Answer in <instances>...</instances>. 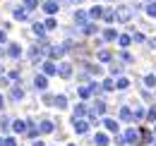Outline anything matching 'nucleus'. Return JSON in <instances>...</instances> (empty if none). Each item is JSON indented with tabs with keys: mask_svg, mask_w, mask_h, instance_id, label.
Returning <instances> with one entry per match:
<instances>
[{
	"mask_svg": "<svg viewBox=\"0 0 156 146\" xmlns=\"http://www.w3.org/2000/svg\"><path fill=\"white\" fill-rule=\"evenodd\" d=\"M7 125H10V120H7V117H0V127L7 129Z\"/></svg>",
	"mask_w": 156,
	"mask_h": 146,
	"instance_id": "nucleus-36",
	"label": "nucleus"
},
{
	"mask_svg": "<svg viewBox=\"0 0 156 146\" xmlns=\"http://www.w3.org/2000/svg\"><path fill=\"white\" fill-rule=\"evenodd\" d=\"M118 41H120V46H130V41H132V38H130V36H120Z\"/></svg>",
	"mask_w": 156,
	"mask_h": 146,
	"instance_id": "nucleus-30",
	"label": "nucleus"
},
{
	"mask_svg": "<svg viewBox=\"0 0 156 146\" xmlns=\"http://www.w3.org/2000/svg\"><path fill=\"white\" fill-rule=\"evenodd\" d=\"M60 77H65V79H67V77H72V67H70L67 62H62V65H60Z\"/></svg>",
	"mask_w": 156,
	"mask_h": 146,
	"instance_id": "nucleus-10",
	"label": "nucleus"
},
{
	"mask_svg": "<svg viewBox=\"0 0 156 146\" xmlns=\"http://www.w3.org/2000/svg\"><path fill=\"white\" fill-rule=\"evenodd\" d=\"M22 2H24V7H27V10H34V7L39 5V0H22Z\"/></svg>",
	"mask_w": 156,
	"mask_h": 146,
	"instance_id": "nucleus-22",
	"label": "nucleus"
},
{
	"mask_svg": "<svg viewBox=\"0 0 156 146\" xmlns=\"http://www.w3.org/2000/svg\"><path fill=\"white\" fill-rule=\"evenodd\" d=\"M34 86H36V91H43V89H46V74H36Z\"/></svg>",
	"mask_w": 156,
	"mask_h": 146,
	"instance_id": "nucleus-2",
	"label": "nucleus"
},
{
	"mask_svg": "<svg viewBox=\"0 0 156 146\" xmlns=\"http://www.w3.org/2000/svg\"><path fill=\"white\" fill-rule=\"evenodd\" d=\"M84 113H87V108H84V103H79L77 108H75V117H82Z\"/></svg>",
	"mask_w": 156,
	"mask_h": 146,
	"instance_id": "nucleus-23",
	"label": "nucleus"
},
{
	"mask_svg": "<svg viewBox=\"0 0 156 146\" xmlns=\"http://www.w3.org/2000/svg\"><path fill=\"white\" fill-rule=\"evenodd\" d=\"M87 129H89V125H87L84 120H77V117H75V132H77V134H84Z\"/></svg>",
	"mask_w": 156,
	"mask_h": 146,
	"instance_id": "nucleus-4",
	"label": "nucleus"
},
{
	"mask_svg": "<svg viewBox=\"0 0 156 146\" xmlns=\"http://www.w3.org/2000/svg\"><path fill=\"white\" fill-rule=\"evenodd\" d=\"M7 55H10V57H20V55H22V48L17 46V43H10V48H7Z\"/></svg>",
	"mask_w": 156,
	"mask_h": 146,
	"instance_id": "nucleus-5",
	"label": "nucleus"
},
{
	"mask_svg": "<svg viewBox=\"0 0 156 146\" xmlns=\"http://www.w3.org/2000/svg\"><path fill=\"white\" fill-rule=\"evenodd\" d=\"M53 103H55L58 108H65V106H67V98H65V96H55V101H53Z\"/></svg>",
	"mask_w": 156,
	"mask_h": 146,
	"instance_id": "nucleus-18",
	"label": "nucleus"
},
{
	"mask_svg": "<svg viewBox=\"0 0 156 146\" xmlns=\"http://www.w3.org/2000/svg\"><path fill=\"white\" fill-rule=\"evenodd\" d=\"M103 125H106L108 132H118V122H115V120H111V117H106V120H103Z\"/></svg>",
	"mask_w": 156,
	"mask_h": 146,
	"instance_id": "nucleus-12",
	"label": "nucleus"
},
{
	"mask_svg": "<svg viewBox=\"0 0 156 146\" xmlns=\"http://www.w3.org/2000/svg\"><path fill=\"white\" fill-rule=\"evenodd\" d=\"M94 144H98V146H106V144H108V137H106V134H96Z\"/></svg>",
	"mask_w": 156,
	"mask_h": 146,
	"instance_id": "nucleus-15",
	"label": "nucleus"
},
{
	"mask_svg": "<svg viewBox=\"0 0 156 146\" xmlns=\"http://www.w3.org/2000/svg\"><path fill=\"white\" fill-rule=\"evenodd\" d=\"M120 117H122V120H130V117H132V110H130V108H122V110H120Z\"/></svg>",
	"mask_w": 156,
	"mask_h": 146,
	"instance_id": "nucleus-24",
	"label": "nucleus"
},
{
	"mask_svg": "<svg viewBox=\"0 0 156 146\" xmlns=\"http://www.w3.org/2000/svg\"><path fill=\"white\" fill-rule=\"evenodd\" d=\"M10 98H12V101H22V98H24V91H22L20 86H12V91H10Z\"/></svg>",
	"mask_w": 156,
	"mask_h": 146,
	"instance_id": "nucleus-7",
	"label": "nucleus"
},
{
	"mask_svg": "<svg viewBox=\"0 0 156 146\" xmlns=\"http://www.w3.org/2000/svg\"><path fill=\"white\" fill-rule=\"evenodd\" d=\"M43 26H46V29H55V19H48Z\"/></svg>",
	"mask_w": 156,
	"mask_h": 146,
	"instance_id": "nucleus-34",
	"label": "nucleus"
},
{
	"mask_svg": "<svg viewBox=\"0 0 156 146\" xmlns=\"http://www.w3.org/2000/svg\"><path fill=\"white\" fill-rule=\"evenodd\" d=\"M41 67H43V74H55V72H58V67H55L51 60H48V62H43Z\"/></svg>",
	"mask_w": 156,
	"mask_h": 146,
	"instance_id": "nucleus-9",
	"label": "nucleus"
},
{
	"mask_svg": "<svg viewBox=\"0 0 156 146\" xmlns=\"http://www.w3.org/2000/svg\"><path fill=\"white\" fill-rule=\"evenodd\" d=\"M103 89H108V91H111V89H115V86H113V82H111V79H106V82H103Z\"/></svg>",
	"mask_w": 156,
	"mask_h": 146,
	"instance_id": "nucleus-35",
	"label": "nucleus"
},
{
	"mask_svg": "<svg viewBox=\"0 0 156 146\" xmlns=\"http://www.w3.org/2000/svg\"><path fill=\"white\" fill-rule=\"evenodd\" d=\"M12 129H15L17 134H22V132H27V122H24V120H15V122H12Z\"/></svg>",
	"mask_w": 156,
	"mask_h": 146,
	"instance_id": "nucleus-8",
	"label": "nucleus"
},
{
	"mask_svg": "<svg viewBox=\"0 0 156 146\" xmlns=\"http://www.w3.org/2000/svg\"><path fill=\"white\" fill-rule=\"evenodd\" d=\"M115 89H120V91H125V89H127V79H118Z\"/></svg>",
	"mask_w": 156,
	"mask_h": 146,
	"instance_id": "nucleus-26",
	"label": "nucleus"
},
{
	"mask_svg": "<svg viewBox=\"0 0 156 146\" xmlns=\"http://www.w3.org/2000/svg\"><path fill=\"white\" fill-rule=\"evenodd\" d=\"M65 50H67L65 46H53V48H51V57H60Z\"/></svg>",
	"mask_w": 156,
	"mask_h": 146,
	"instance_id": "nucleus-13",
	"label": "nucleus"
},
{
	"mask_svg": "<svg viewBox=\"0 0 156 146\" xmlns=\"http://www.w3.org/2000/svg\"><path fill=\"white\" fill-rule=\"evenodd\" d=\"M98 60H111V53H108V50H101V53H98Z\"/></svg>",
	"mask_w": 156,
	"mask_h": 146,
	"instance_id": "nucleus-31",
	"label": "nucleus"
},
{
	"mask_svg": "<svg viewBox=\"0 0 156 146\" xmlns=\"http://www.w3.org/2000/svg\"><path fill=\"white\" fill-rule=\"evenodd\" d=\"M118 34L115 31H113V29H108V31H106V34H103V38H108V41H113V38H115Z\"/></svg>",
	"mask_w": 156,
	"mask_h": 146,
	"instance_id": "nucleus-28",
	"label": "nucleus"
},
{
	"mask_svg": "<svg viewBox=\"0 0 156 146\" xmlns=\"http://www.w3.org/2000/svg\"><path fill=\"white\" fill-rule=\"evenodd\" d=\"M144 84H147V86H156V77L154 74H147V77H144Z\"/></svg>",
	"mask_w": 156,
	"mask_h": 146,
	"instance_id": "nucleus-20",
	"label": "nucleus"
},
{
	"mask_svg": "<svg viewBox=\"0 0 156 146\" xmlns=\"http://www.w3.org/2000/svg\"><path fill=\"white\" fill-rule=\"evenodd\" d=\"M94 31H96L94 24H84V34H94Z\"/></svg>",
	"mask_w": 156,
	"mask_h": 146,
	"instance_id": "nucleus-29",
	"label": "nucleus"
},
{
	"mask_svg": "<svg viewBox=\"0 0 156 146\" xmlns=\"http://www.w3.org/2000/svg\"><path fill=\"white\" fill-rule=\"evenodd\" d=\"M43 31H46L43 24H34V34H36V36H43Z\"/></svg>",
	"mask_w": 156,
	"mask_h": 146,
	"instance_id": "nucleus-25",
	"label": "nucleus"
},
{
	"mask_svg": "<svg viewBox=\"0 0 156 146\" xmlns=\"http://www.w3.org/2000/svg\"><path fill=\"white\" fill-rule=\"evenodd\" d=\"M89 17L91 19H98V17H103V7H91V10H89Z\"/></svg>",
	"mask_w": 156,
	"mask_h": 146,
	"instance_id": "nucleus-11",
	"label": "nucleus"
},
{
	"mask_svg": "<svg viewBox=\"0 0 156 146\" xmlns=\"http://www.w3.org/2000/svg\"><path fill=\"white\" fill-rule=\"evenodd\" d=\"M115 19L118 22H130V19H132V10H130L127 5H120L115 10Z\"/></svg>",
	"mask_w": 156,
	"mask_h": 146,
	"instance_id": "nucleus-1",
	"label": "nucleus"
},
{
	"mask_svg": "<svg viewBox=\"0 0 156 146\" xmlns=\"http://www.w3.org/2000/svg\"><path fill=\"white\" fill-rule=\"evenodd\" d=\"M34 146H43V144H41V141H34Z\"/></svg>",
	"mask_w": 156,
	"mask_h": 146,
	"instance_id": "nucleus-41",
	"label": "nucleus"
},
{
	"mask_svg": "<svg viewBox=\"0 0 156 146\" xmlns=\"http://www.w3.org/2000/svg\"><path fill=\"white\" fill-rule=\"evenodd\" d=\"M0 146H2V139H0Z\"/></svg>",
	"mask_w": 156,
	"mask_h": 146,
	"instance_id": "nucleus-42",
	"label": "nucleus"
},
{
	"mask_svg": "<svg viewBox=\"0 0 156 146\" xmlns=\"http://www.w3.org/2000/svg\"><path fill=\"white\" fill-rule=\"evenodd\" d=\"M27 134H29V137H36V134H39V129H36V127H27Z\"/></svg>",
	"mask_w": 156,
	"mask_h": 146,
	"instance_id": "nucleus-33",
	"label": "nucleus"
},
{
	"mask_svg": "<svg viewBox=\"0 0 156 146\" xmlns=\"http://www.w3.org/2000/svg\"><path fill=\"white\" fill-rule=\"evenodd\" d=\"M12 17H15V19H20V22H24V19H27V7H15Z\"/></svg>",
	"mask_w": 156,
	"mask_h": 146,
	"instance_id": "nucleus-6",
	"label": "nucleus"
},
{
	"mask_svg": "<svg viewBox=\"0 0 156 146\" xmlns=\"http://www.w3.org/2000/svg\"><path fill=\"white\" fill-rule=\"evenodd\" d=\"M125 139H127V141H137V132H135V129H130V132L125 134Z\"/></svg>",
	"mask_w": 156,
	"mask_h": 146,
	"instance_id": "nucleus-27",
	"label": "nucleus"
},
{
	"mask_svg": "<svg viewBox=\"0 0 156 146\" xmlns=\"http://www.w3.org/2000/svg\"><path fill=\"white\" fill-rule=\"evenodd\" d=\"M2 41H5V31H0V43H2Z\"/></svg>",
	"mask_w": 156,
	"mask_h": 146,
	"instance_id": "nucleus-39",
	"label": "nucleus"
},
{
	"mask_svg": "<svg viewBox=\"0 0 156 146\" xmlns=\"http://www.w3.org/2000/svg\"><path fill=\"white\" fill-rule=\"evenodd\" d=\"M5 53H7V50H2V48H0V57H2V55H5Z\"/></svg>",
	"mask_w": 156,
	"mask_h": 146,
	"instance_id": "nucleus-40",
	"label": "nucleus"
},
{
	"mask_svg": "<svg viewBox=\"0 0 156 146\" xmlns=\"http://www.w3.org/2000/svg\"><path fill=\"white\" fill-rule=\"evenodd\" d=\"M2 146H15V139H12V137H5V139H2Z\"/></svg>",
	"mask_w": 156,
	"mask_h": 146,
	"instance_id": "nucleus-32",
	"label": "nucleus"
},
{
	"mask_svg": "<svg viewBox=\"0 0 156 146\" xmlns=\"http://www.w3.org/2000/svg\"><path fill=\"white\" fill-rule=\"evenodd\" d=\"M41 132H46V134H48V132H53V122L43 120V122H41Z\"/></svg>",
	"mask_w": 156,
	"mask_h": 146,
	"instance_id": "nucleus-19",
	"label": "nucleus"
},
{
	"mask_svg": "<svg viewBox=\"0 0 156 146\" xmlns=\"http://www.w3.org/2000/svg\"><path fill=\"white\" fill-rule=\"evenodd\" d=\"M87 17H89V15H87V12H82V10L75 12V22H77V24H87Z\"/></svg>",
	"mask_w": 156,
	"mask_h": 146,
	"instance_id": "nucleus-14",
	"label": "nucleus"
},
{
	"mask_svg": "<svg viewBox=\"0 0 156 146\" xmlns=\"http://www.w3.org/2000/svg\"><path fill=\"white\" fill-rule=\"evenodd\" d=\"M43 10H46L48 15H55V12H58V2H55V0H48V2H43Z\"/></svg>",
	"mask_w": 156,
	"mask_h": 146,
	"instance_id": "nucleus-3",
	"label": "nucleus"
},
{
	"mask_svg": "<svg viewBox=\"0 0 156 146\" xmlns=\"http://www.w3.org/2000/svg\"><path fill=\"white\" fill-rule=\"evenodd\" d=\"M103 19H106V22H113V19H115V12H113V10H103Z\"/></svg>",
	"mask_w": 156,
	"mask_h": 146,
	"instance_id": "nucleus-21",
	"label": "nucleus"
},
{
	"mask_svg": "<svg viewBox=\"0 0 156 146\" xmlns=\"http://www.w3.org/2000/svg\"><path fill=\"white\" fill-rule=\"evenodd\" d=\"M149 120H156V108L149 110Z\"/></svg>",
	"mask_w": 156,
	"mask_h": 146,
	"instance_id": "nucleus-37",
	"label": "nucleus"
},
{
	"mask_svg": "<svg viewBox=\"0 0 156 146\" xmlns=\"http://www.w3.org/2000/svg\"><path fill=\"white\" fill-rule=\"evenodd\" d=\"M103 113H106V103H101V101H98L96 106H94V115H103Z\"/></svg>",
	"mask_w": 156,
	"mask_h": 146,
	"instance_id": "nucleus-17",
	"label": "nucleus"
},
{
	"mask_svg": "<svg viewBox=\"0 0 156 146\" xmlns=\"http://www.w3.org/2000/svg\"><path fill=\"white\" fill-rule=\"evenodd\" d=\"M5 108V98H2V96H0V110Z\"/></svg>",
	"mask_w": 156,
	"mask_h": 146,
	"instance_id": "nucleus-38",
	"label": "nucleus"
},
{
	"mask_svg": "<svg viewBox=\"0 0 156 146\" xmlns=\"http://www.w3.org/2000/svg\"><path fill=\"white\" fill-rule=\"evenodd\" d=\"M147 15H149V17H156V0H151V2L147 5Z\"/></svg>",
	"mask_w": 156,
	"mask_h": 146,
	"instance_id": "nucleus-16",
	"label": "nucleus"
}]
</instances>
